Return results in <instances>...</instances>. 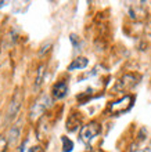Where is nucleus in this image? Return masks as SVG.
Listing matches in <instances>:
<instances>
[{
	"instance_id": "nucleus-1",
	"label": "nucleus",
	"mask_w": 151,
	"mask_h": 152,
	"mask_svg": "<svg viewBox=\"0 0 151 152\" xmlns=\"http://www.w3.org/2000/svg\"><path fill=\"white\" fill-rule=\"evenodd\" d=\"M101 132V127L97 122H90V123L85 124L83 127L80 129V133H79V138L83 144L89 145L93 141L94 137H97Z\"/></svg>"
},
{
	"instance_id": "nucleus-2",
	"label": "nucleus",
	"mask_w": 151,
	"mask_h": 152,
	"mask_svg": "<svg viewBox=\"0 0 151 152\" xmlns=\"http://www.w3.org/2000/svg\"><path fill=\"white\" fill-rule=\"evenodd\" d=\"M50 104H52V100H50V97H49L47 94H43L42 97H39V98L33 102V105H32V108H31V112H29L31 119L32 120L38 119V118L50 107Z\"/></svg>"
},
{
	"instance_id": "nucleus-3",
	"label": "nucleus",
	"mask_w": 151,
	"mask_h": 152,
	"mask_svg": "<svg viewBox=\"0 0 151 152\" xmlns=\"http://www.w3.org/2000/svg\"><path fill=\"white\" fill-rule=\"evenodd\" d=\"M132 102H133V97L132 96H125L119 100L114 101L110 104V112L114 113V115H119V113H123L129 111L132 107Z\"/></svg>"
},
{
	"instance_id": "nucleus-4",
	"label": "nucleus",
	"mask_w": 151,
	"mask_h": 152,
	"mask_svg": "<svg viewBox=\"0 0 151 152\" xmlns=\"http://www.w3.org/2000/svg\"><path fill=\"white\" fill-rule=\"evenodd\" d=\"M136 84H137V77H136L135 75H132V73H127V75H125L122 79L115 84L114 90H115V91H123V90L132 88L133 86H136Z\"/></svg>"
},
{
	"instance_id": "nucleus-5",
	"label": "nucleus",
	"mask_w": 151,
	"mask_h": 152,
	"mask_svg": "<svg viewBox=\"0 0 151 152\" xmlns=\"http://www.w3.org/2000/svg\"><path fill=\"white\" fill-rule=\"evenodd\" d=\"M21 101H22V97H21V93H17L14 98H13L11 104H10V108L7 111V119H13V118H15L17 112H18V109L21 107Z\"/></svg>"
},
{
	"instance_id": "nucleus-6",
	"label": "nucleus",
	"mask_w": 151,
	"mask_h": 152,
	"mask_svg": "<svg viewBox=\"0 0 151 152\" xmlns=\"http://www.w3.org/2000/svg\"><path fill=\"white\" fill-rule=\"evenodd\" d=\"M67 94H68V84L65 82H58L57 84H54V87H53V97L56 100H63Z\"/></svg>"
},
{
	"instance_id": "nucleus-7",
	"label": "nucleus",
	"mask_w": 151,
	"mask_h": 152,
	"mask_svg": "<svg viewBox=\"0 0 151 152\" xmlns=\"http://www.w3.org/2000/svg\"><path fill=\"white\" fill-rule=\"evenodd\" d=\"M89 64V60L86 57H78L76 60H74L68 66V71H75V69H85Z\"/></svg>"
},
{
	"instance_id": "nucleus-8",
	"label": "nucleus",
	"mask_w": 151,
	"mask_h": 152,
	"mask_svg": "<svg viewBox=\"0 0 151 152\" xmlns=\"http://www.w3.org/2000/svg\"><path fill=\"white\" fill-rule=\"evenodd\" d=\"M61 141H63V152H71L74 149V142L68 137L63 136L61 137Z\"/></svg>"
},
{
	"instance_id": "nucleus-9",
	"label": "nucleus",
	"mask_w": 151,
	"mask_h": 152,
	"mask_svg": "<svg viewBox=\"0 0 151 152\" xmlns=\"http://www.w3.org/2000/svg\"><path fill=\"white\" fill-rule=\"evenodd\" d=\"M44 66L43 65H40L39 69H38V77H36V87H39L40 84H42V80H43V71Z\"/></svg>"
},
{
	"instance_id": "nucleus-10",
	"label": "nucleus",
	"mask_w": 151,
	"mask_h": 152,
	"mask_svg": "<svg viewBox=\"0 0 151 152\" xmlns=\"http://www.w3.org/2000/svg\"><path fill=\"white\" fill-rule=\"evenodd\" d=\"M18 133H20V130L17 127H13L11 129V132H10V137H8V142H15L17 140V137H18Z\"/></svg>"
},
{
	"instance_id": "nucleus-11",
	"label": "nucleus",
	"mask_w": 151,
	"mask_h": 152,
	"mask_svg": "<svg viewBox=\"0 0 151 152\" xmlns=\"http://www.w3.org/2000/svg\"><path fill=\"white\" fill-rule=\"evenodd\" d=\"M29 152H44V151H43V148H42V147H32Z\"/></svg>"
},
{
	"instance_id": "nucleus-12",
	"label": "nucleus",
	"mask_w": 151,
	"mask_h": 152,
	"mask_svg": "<svg viewBox=\"0 0 151 152\" xmlns=\"http://www.w3.org/2000/svg\"><path fill=\"white\" fill-rule=\"evenodd\" d=\"M24 151H25V142L21 145V149H20V152H24Z\"/></svg>"
},
{
	"instance_id": "nucleus-13",
	"label": "nucleus",
	"mask_w": 151,
	"mask_h": 152,
	"mask_svg": "<svg viewBox=\"0 0 151 152\" xmlns=\"http://www.w3.org/2000/svg\"><path fill=\"white\" fill-rule=\"evenodd\" d=\"M141 152H150V149H143Z\"/></svg>"
}]
</instances>
